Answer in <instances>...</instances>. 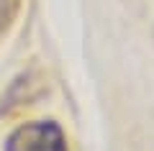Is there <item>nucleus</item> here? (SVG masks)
<instances>
[{
	"instance_id": "nucleus-1",
	"label": "nucleus",
	"mask_w": 154,
	"mask_h": 151,
	"mask_svg": "<svg viewBox=\"0 0 154 151\" xmlns=\"http://www.w3.org/2000/svg\"><path fill=\"white\" fill-rule=\"evenodd\" d=\"M5 151H67V138L54 120H33L8 136Z\"/></svg>"
},
{
	"instance_id": "nucleus-2",
	"label": "nucleus",
	"mask_w": 154,
	"mask_h": 151,
	"mask_svg": "<svg viewBox=\"0 0 154 151\" xmlns=\"http://www.w3.org/2000/svg\"><path fill=\"white\" fill-rule=\"evenodd\" d=\"M8 16H11V3L8 0H0V28L8 23Z\"/></svg>"
}]
</instances>
